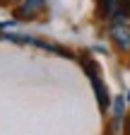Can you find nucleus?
<instances>
[{
	"label": "nucleus",
	"mask_w": 130,
	"mask_h": 135,
	"mask_svg": "<svg viewBox=\"0 0 130 135\" xmlns=\"http://www.w3.org/2000/svg\"><path fill=\"white\" fill-rule=\"evenodd\" d=\"M108 34H111V39L116 41V46L121 51H130V27L125 22H111Z\"/></svg>",
	"instance_id": "f03ea898"
},
{
	"label": "nucleus",
	"mask_w": 130,
	"mask_h": 135,
	"mask_svg": "<svg viewBox=\"0 0 130 135\" xmlns=\"http://www.w3.org/2000/svg\"><path fill=\"white\" fill-rule=\"evenodd\" d=\"M82 65H84V70H87V77H89L92 84H94V92H96V99H99V106L106 111V106H108V94H106V87H104V82H101V77H99V68H96V63L89 60L87 56H82Z\"/></svg>",
	"instance_id": "f257e3e1"
},
{
	"label": "nucleus",
	"mask_w": 130,
	"mask_h": 135,
	"mask_svg": "<svg viewBox=\"0 0 130 135\" xmlns=\"http://www.w3.org/2000/svg\"><path fill=\"white\" fill-rule=\"evenodd\" d=\"M128 101H130V94H128Z\"/></svg>",
	"instance_id": "0eeeda50"
},
{
	"label": "nucleus",
	"mask_w": 130,
	"mask_h": 135,
	"mask_svg": "<svg viewBox=\"0 0 130 135\" xmlns=\"http://www.w3.org/2000/svg\"><path fill=\"white\" fill-rule=\"evenodd\" d=\"M125 135H130V123H128V128H125Z\"/></svg>",
	"instance_id": "423d86ee"
},
{
	"label": "nucleus",
	"mask_w": 130,
	"mask_h": 135,
	"mask_svg": "<svg viewBox=\"0 0 130 135\" xmlns=\"http://www.w3.org/2000/svg\"><path fill=\"white\" fill-rule=\"evenodd\" d=\"M96 12H99L101 20L118 22V17H121V0H96Z\"/></svg>",
	"instance_id": "7ed1b4c3"
},
{
	"label": "nucleus",
	"mask_w": 130,
	"mask_h": 135,
	"mask_svg": "<svg viewBox=\"0 0 130 135\" xmlns=\"http://www.w3.org/2000/svg\"><path fill=\"white\" fill-rule=\"evenodd\" d=\"M123 106H125V99L118 97L116 101H113V116H116V126L121 123V118H123Z\"/></svg>",
	"instance_id": "39448f33"
},
{
	"label": "nucleus",
	"mask_w": 130,
	"mask_h": 135,
	"mask_svg": "<svg viewBox=\"0 0 130 135\" xmlns=\"http://www.w3.org/2000/svg\"><path fill=\"white\" fill-rule=\"evenodd\" d=\"M46 0H24V5L17 10V17L19 20H29V17H34L41 7H43Z\"/></svg>",
	"instance_id": "20e7f679"
}]
</instances>
